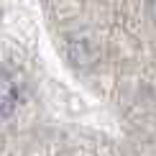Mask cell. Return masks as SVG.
<instances>
[{"label": "cell", "mask_w": 156, "mask_h": 156, "mask_svg": "<svg viewBox=\"0 0 156 156\" xmlns=\"http://www.w3.org/2000/svg\"><path fill=\"white\" fill-rule=\"evenodd\" d=\"M18 105V84L8 72H0V115H10Z\"/></svg>", "instance_id": "obj_1"}]
</instances>
